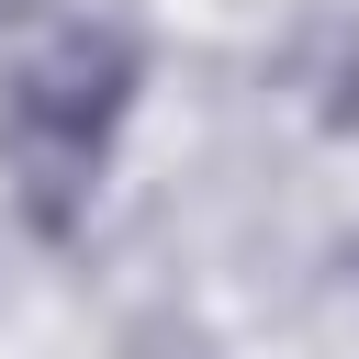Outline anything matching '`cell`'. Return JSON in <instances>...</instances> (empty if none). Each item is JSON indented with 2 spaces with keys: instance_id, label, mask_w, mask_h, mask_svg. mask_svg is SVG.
<instances>
[{
  "instance_id": "1",
  "label": "cell",
  "mask_w": 359,
  "mask_h": 359,
  "mask_svg": "<svg viewBox=\"0 0 359 359\" xmlns=\"http://www.w3.org/2000/svg\"><path fill=\"white\" fill-rule=\"evenodd\" d=\"M123 112H135V45L101 34V22H90V34H56L34 67H11V90H0V146H11L22 202H34L45 236H67V213L90 202Z\"/></svg>"
}]
</instances>
